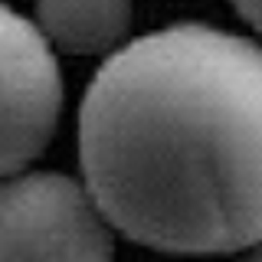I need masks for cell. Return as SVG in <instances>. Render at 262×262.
Masks as SVG:
<instances>
[{
    "instance_id": "cell-1",
    "label": "cell",
    "mask_w": 262,
    "mask_h": 262,
    "mask_svg": "<svg viewBox=\"0 0 262 262\" xmlns=\"http://www.w3.org/2000/svg\"><path fill=\"white\" fill-rule=\"evenodd\" d=\"M79 161L105 223L135 243H262V46L203 23L131 39L82 98Z\"/></svg>"
},
{
    "instance_id": "cell-2",
    "label": "cell",
    "mask_w": 262,
    "mask_h": 262,
    "mask_svg": "<svg viewBox=\"0 0 262 262\" xmlns=\"http://www.w3.org/2000/svg\"><path fill=\"white\" fill-rule=\"evenodd\" d=\"M102 210L66 174H20L0 184V262H112Z\"/></svg>"
},
{
    "instance_id": "cell-3",
    "label": "cell",
    "mask_w": 262,
    "mask_h": 262,
    "mask_svg": "<svg viewBox=\"0 0 262 262\" xmlns=\"http://www.w3.org/2000/svg\"><path fill=\"white\" fill-rule=\"evenodd\" d=\"M62 76L27 16L0 4V177L43 154L59 121Z\"/></svg>"
},
{
    "instance_id": "cell-4",
    "label": "cell",
    "mask_w": 262,
    "mask_h": 262,
    "mask_svg": "<svg viewBox=\"0 0 262 262\" xmlns=\"http://www.w3.org/2000/svg\"><path fill=\"white\" fill-rule=\"evenodd\" d=\"M131 0H36V30L62 53L98 56L125 39Z\"/></svg>"
},
{
    "instance_id": "cell-5",
    "label": "cell",
    "mask_w": 262,
    "mask_h": 262,
    "mask_svg": "<svg viewBox=\"0 0 262 262\" xmlns=\"http://www.w3.org/2000/svg\"><path fill=\"white\" fill-rule=\"evenodd\" d=\"M233 4H236V10L243 13V20L262 33V0H233Z\"/></svg>"
},
{
    "instance_id": "cell-6",
    "label": "cell",
    "mask_w": 262,
    "mask_h": 262,
    "mask_svg": "<svg viewBox=\"0 0 262 262\" xmlns=\"http://www.w3.org/2000/svg\"><path fill=\"white\" fill-rule=\"evenodd\" d=\"M243 262H262V243H256V246H252V252H249V256H246Z\"/></svg>"
}]
</instances>
